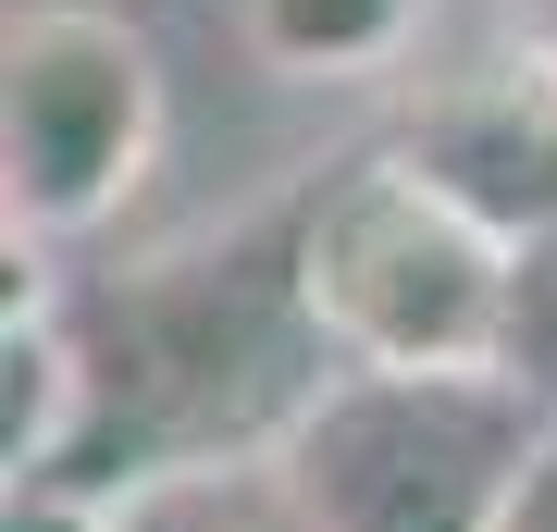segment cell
I'll return each instance as SVG.
<instances>
[{"instance_id":"obj_8","label":"cell","mask_w":557,"mask_h":532,"mask_svg":"<svg viewBox=\"0 0 557 532\" xmlns=\"http://www.w3.org/2000/svg\"><path fill=\"white\" fill-rule=\"evenodd\" d=\"M0 532H124V495H87V483H13Z\"/></svg>"},{"instance_id":"obj_10","label":"cell","mask_w":557,"mask_h":532,"mask_svg":"<svg viewBox=\"0 0 557 532\" xmlns=\"http://www.w3.org/2000/svg\"><path fill=\"white\" fill-rule=\"evenodd\" d=\"M533 50H557V0H533Z\"/></svg>"},{"instance_id":"obj_7","label":"cell","mask_w":557,"mask_h":532,"mask_svg":"<svg viewBox=\"0 0 557 532\" xmlns=\"http://www.w3.org/2000/svg\"><path fill=\"white\" fill-rule=\"evenodd\" d=\"M124 532H310V520H298V495L273 483V458H260V471H199V483L124 495Z\"/></svg>"},{"instance_id":"obj_2","label":"cell","mask_w":557,"mask_h":532,"mask_svg":"<svg viewBox=\"0 0 557 532\" xmlns=\"http://www.w3.org/2000/svg\"><path fill=\"white\" fill-rule=\"evenodd\" d=\"M298 285L347 372H508L520 347V248L409 149L298 186Z\"/></svg>"},{"instance_id":"obj_9","label":"cell","mask_w":557,"mask_h":532,"mask_svg":"<svg viewBox=\"0 0 557 532\" xmlns=\"http://www.w3.org/2000/svg\"><path fill=\"white\" fill-rule=\"evenodd\" d=\"M496 532H557V409H545L533 458H520V483H508V520H496Z\"/></svg>"},{"instance_id":"obj_5","label":"cell","mask_w":557,"mask_h":532,"mask_svg":"<svg viewBox=\"0 0 557 532\" xmlns=\"http://www.w3.org/2000/svg\"><path fill=\"white\" fill-rule=\"evenodd\" d=\"M397 149H409L446 198H471V211L496 223L520 260H533V248L557 236V50L520 38L508 62L434 87V99L409 112Z\"/></svg>"},{"instance_id":"obj_6","label":"cell","mask_w":557,"mask_h":532,"mask_svg":"<svg viewBox=\"0 0 557 532\" xmlns=\"http://www.w3.org/2000/svg\"><path fill=\"white\" fill-rule=\"evenodd\" d=\"M421 25H434V0H248V50L273 75H372Z\"/></svg>"},{"instance_id":"obj_3","label":"cell","mask_w":557,"mask_h":532,"mask_svg":"<svg viewBox=\"0 0 557 532\" xmlns=\"http://www.w3.org/2000/svg\"><path fill=\"white\" fill-rule=\"evenodd\" d=\"M545 409L520 372H335L273 446L310 532H496Z\"/></svg>"},{"instance_id":"obj_4","label":"cell","mask_w":557,"mask_h":532,"mask_svg":"<svg viewBox=\"0 0 557 532\" xmlns=\"http://www.w3.org/2000/svg\"><path fill=\"white\" fill-rule=\"evenodd\" d=\"M161 161V62L100 0H25L0 38V223L13 248L100 236Z\"/></svg>"},{"instance_id":"obj_1","label":"cell","mask_w":557,"mask_h":532,"mask_svg":"<svg viewBox=\"0 0 557 532\" xmlns=\"http://www.w3.org/2000/svg\"><path fill=\"white\" fill-rule=\"evenodd\" d=\"M62 335L87 372V421L50 483H87V495L260 471L310 421V396L347 372L298 285V198H273L236 236L174 248L100 297H62Z\"/></svg>"}]
</instances>
